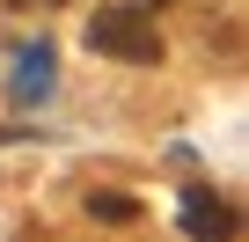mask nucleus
<instances>
[{
  "label": "nucleus",
  "instance_id": "nucleus-6",
  "mask_svg": "<svg viewBox=\"0 0 249 242\" xmlns=\"http://www.w3.org/2000/svg\"><path fill=\"white\" fill-rule=\"evenodd\" d=\"M147 8H154V0H147Z\"/></svg>",
  "mask_w": 249,
  "mask_h": 242
},
{
  "label": "nucleus",
  "instance_id": "nucleus-4",
  "mask_svg": "<svg viewBox=\"0 0 249 242\" xmlns=\"http://www.w3.org/2000/svg\"><path fill=\"white\" fill-rule=\"evenodd\" d=\"M88 213L110 220V227H132V220H140V198H124V191H88Z\"/></svg>",
  "mask_w": 249,
  "mask_h": 242
},
{
  "label": "nucleus",
  "instance_id": "nucleus-3",
  "mask_svg": "<svg viewBox=\"0 0 249 242\" xmlns=\"http://www.w3.org/2000/svg\"><path fill=\"white\" fill-rule=\"evenodd\" d=\"M183 227H191V235H227V227H234V213H227L213 191H191V198H183Z\"/></svg>",
  "mask_w": 249,
  "mask_h": 242
},
{
  "label": "nucleus",
  "instance_id": "nucleus-5",
  "mask_svg": "<svg viewBox=\"0 0 249 242\" xmlns=\"http://www.w3.org/2000/svg\"><path fill=\"white\" fill-rule=\"evenodd\" d=\"M15 8H52V0H15Z\"/></svg>",
  "mask_w": 249,
  "mask_h": 242
},
{
  "label": "nucleus",
  "instance_id": "nucleus-1",
  "mask_svg": "<svg viewBox=\"0 0 249 242\" xmlns=\"http://www.w3.org/2000/svg\"><path fill=\"white\" fill-rule=\"evenodd\" d=\"M88 52H110L124 66H161V30L147 8H95L88 15Z\"/></svg>",
  "mask_w": 249,
  "mask_h": 242
},
{
  "label": "nucleus",
  "instance_id": "nucleus-2",
  "mask_svg": "<svg viewBox=\"0 0 249 242\" xmlns=\"http://www.w3.org/2000/svg\"><path fill=\"white\" fill-rule=\"evenodd\" d=\"M8 88H15V103H37L44 88H52V52L37 44V52H22L15 59V74H8Z\"/></svg>",
  "mask_w": 249,
  "mask_h": 242
}]
</instances>
